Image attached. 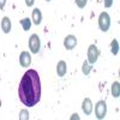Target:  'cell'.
Returning <instances> with one entry per match:
<instances>
[{
	"label": "cell",
	"mask_w": 120,
	"mask_h": 120,
	"mask_svg": "<svg viewBox=\"0 0 120 120\" xmlns=\"http://www.w3.org/2000/svg\"><path fill=\"white\" fill-rule=\"evenodd\" d=\"M82 71H83V73H84V75H89V73H90V71H91V66L89 65V63L86 61V60H85V61L83 63Z\"/></svg>",
	"instance_id": "15"
},
{
	"label": "cell",
	"mask_w": 120,
	"mask_h": 120,
	"mask_svg": "<svg viewBox=\"0 0 120 120\" xmlns=\"http://www.w3.org/2000/svg\"><path fill=\"white\" fill-rule=\"evenodd\" d=\"M113 5V0H105V7H111Z\"/></svg>",
	"instance_id": "18"
},
{
	"label": "cell",
	"mask_w": 120,
	"mask_h": 120,
	"mask_svg": "<svg viewBox=\"0 0 120 120\" xmlns=\"http://www.w3.org/2000/svg\"><path fill=\"white\" fill-rule=\"evenodd\" d=\"M98 26L103 33L108 31L109 26H111V17H109V15L107 12H101V15H100V17H98Z\"/></svg>",
	"instance_id": "2"
},
{
	"label": "cell",
	"mask_w": 120,
	"mask_h": 120,
	"mask_svg": "<svg viewBox=\"0 0 120 120\" xmlns=\"http://www.w3.org/2000/svg\"><path fill=\"white\" fill-rule=\"evenodd\" d=\"M66 71H67V66H66V63L64 60H60L56 65V73L59 77H64L66 75Z\"/></svg>",
	"instance_id": "9"
},
{
	"label": "cell",
	"mask_w": 120,
	"mask_h": 120,
	"mask_svg": "<svg viewBox=\"0 0 120 120\" xmlns=\"http://www.w3.org/2000/svg\"><path fill=\"white\" fill-rule=\"evenodd\" d=\"M106 113H107V105H106V101L101 100L96 103V107H95V115L97 119H103L106 116Z\"/></svg>",
	"instance_id": "5"
},
{
	"label": "cell",
	"mask_w": 120,
	"mask_h": 120,
	"mask_svg": "<svg viewBox=\"0 0 120 120\" xmlns=\"http://www.w3.org/2000/svg\"><path fill=\"white\" fill-rule=\"evenodd\" d=\"M82 109L83 112L86 115H90L93 112V103H91V100L90 98H84L83 100V103H82Z\"/></svg>",
	"instance_id": "8"
},
{
	"label": "cell",
	"mask_w": 120,
	"mask_h": 120,
	"mask_svg": "<svg viewBox=\"0 0 120 120\" xmlns=\"http://www.w3.org/2000/svg\"><path fill=\"white\" fill-rule=\"evenodd\" d=\"M34 3H35V0H25V4H26V6H29V7H31V6L34 5Z\"/></svg>",
	"instance_id": "19"
},
{
	"label": "cell",
	"mask_w": 120,
	"mask_h": 120,
	"mask_svg": "<svg viewBox=\"0 0 120 120\" xmlns=\"http://www.w3.org/2000/svg\"><path fill=\"white\" fill-rule=\"evenodd\" d=\"M64 46L66 49H68V51H71V49H73L76 46H77V38L76 36L73 35H67L64 40Z\"/></svg>",
	"instance_id": "6"
},
{
	"label": "cell",
	"mask_w": 120,
	"mask_h": 120,
	"mask_svg": "<svg viewBox=\"0 0 120 120\" xmlns=\"http://www.w3.org/2000/svg\"><path fill=\"white\" fill-rule=\"evenodd\" d=\"M19 64L22 67H28L31 64V56H30L29 52H22L19 55Z\"/></svg>",
	"instance_id": "7"
},
{
	"label": "cell",
	"mask_w": 120,
	"mask_h": 120,
	"mask_svg": "<svg viewBox=\"0 0 120 120\" xmlns=\"http://www.w3.org/2000/svg\"><path fill=\"white\" fill-rule=\"evenodd\" d=\"M1 29L5 34H8L11 31V21H10L8 17H4L1 21Z\"/></svg>",
	"instance_id": "11"
},
{
	"label": "cell",
	"mask_w": 120,
	"mask_h": 120,
	"mask_svg": "<svg viewBox=\"0 0 120 120\" xmlns=\"http://www.w3.org/2000/svg\"><path fill=\"white\" fill-rule=\"evenodd\" d=\"M86 3H88V0H76V4H77V6H78L79 8L85 7Z\"/></svg>",
	"instance_id": "17"
},
{
	"label": "cell",
	"mask_w": 120,
	"mask_h": 120,
	"mask_svg": "<svg viewBox=\"0 0 120 120\" xmlns=\"http://www.w3.org/2000/svg\"><path fill=\"white\" fill-rule=\"evenodd\" d=\"M46 1H51V0H46Z\"/></svg>",
	"instance_id": "22"
},
{
	"label": "cell",
	"mask_w": 120,
	"mask_h": 120,
	"mask_svg": "<svg viewBox=\"0 0 120 120\" xmlns=\"http://www.w3.org/2000/svg\"><path fill=\"white\" fill-rule=\"evenodd\" d=\"M5 4H6V0H0V10H4Z\"/></svg>",
	"instance_id": "20"
},
{
	"label": "cell",
	"mask_w": 120,
	"mask_h": 120,
	"mask_svg": "<svg viewBox=\"0 0 120 120\" xmlns=\"http://www.w3.org/2000/svg\"><path fill=\"white\" fill-rule=\"evenodd\" d=\"M112 95L115 98L119 97V95H120V84H119V82H114L112 84Z\"/></svg>",
	"instance_id": "12"
},
{
	"label": "cell",
	"mask_w": 120,
	"mask_h": 120,
	"mask_svg": "<svg viewBox=\"0 0 120 120\" xmlns=\"http://www.w3.org/2000/svg\"><path fill=\"white\" fill-rule=\"evenodd\" d=\"M21 24L23 26V30L28 31V30L30 29V26H31V21H30L29 18H23L22 21H21Z\"/></svg>",
	"instance_id": "14"
},
{
	"label": "cell",
	"mask_w": 120,
	"mask_h": 120,
	"mask_svg": "<svg viewBox=\"0 0 120 120\" xmlns=\"http://www.w3.org/2000/svg\"><path fill=\"white\" fill-rule=\"evenodd\" d=\"M98 56H100V49L95 45H91L88 48V63L91 65L95 64L97 61Z\"/></svg>",
	"instance_id": "4"
},
{
	"label": "cell",
	"mask_w": 120,
	"mask_h": 120,
	"mask_svg": "<svg viewBox=\"0 0 120 120\" xmlns=\"http://www.w3.org/2000/svg\"><path fill=\"white\" fill-rule=\"evenodd\" d=\"M29 119V112L26 109H22L19 112V120H28Z\"/></svg>",
	"instance_id": "16"
},
{
	"label": "cell",
	"mask_w": 120,
	"mask_h": 120,
	"mask_svg": "<svg viewBox=\"0 0 120 120\" xmlns=\"http://www.w3.org/2000/svg\"><path fill=\"white\" fill-rule=\"evenodd\" d=\"M71 119H72V120H73V119H77V120H78V119H79V116H78V114H73V115L71 116Z\"/></svg>",
	"instance_id": "21"
},
{
	"label": "cell",
	"mask_w": 120,
	"mask_h": 120,
	"mask_svg": "<svg viewBox=\"0 0 120 120\" xmlns=\"http://www.w3.org/2000/svg\"><path fill=\"white\" fill-rule=\"evenodd\" d=\"M18 96L26 107H34L41 98V82L35 70H28L18 86Z\"/></svg>",
	"instance_id": "1"
},
{
	"label": "cell",
	"mask_w": 120,
	"mask_h": 120,
	"mask_svg": "<svg viewBox=\"0 0 120 120\" xmlns=\"http://www.w3.org/2000/svg\"><path fill=\"white\" fill-rule=\"evenodd\" d=\"M111 51H112V54L113 55H118L119 53V42L116 40H113L111 42Z\"/></svg>",
	"instance_id": "13"
},
{
	"label": "cell",
	"mask_w": 120,
	"mask_h": 120,
	"mask_svg": "<svg viewBox=\"0 0 120 120\" xmlns=\"http://www.w3.org/2000/svg\"><path fill=\"white\" fill-rule=\"evenodd\" d=\"M33 22H34L35 25L41 24V22H42V13H41V11H40L38 8H34L33 10Z\"/></svg>",
	"instance_id": "10"
},
{
	"label": "cell",
	"mask_w": 120,
	"mask_h": 120,
	"mask_svg": "<svg viewBox=\"0 0 120 120\" xmlns=\"http://www.w3.org/2000/svg\"><path fill=\"white\" fill-rule=\"evenodd\" d=\"M29 48L31 53L37 54L40 52V48H41V41H40V37L37 34H33L29 37Z\"/></svg>",
	"instance_id": "3"
}]
</instances>
